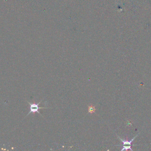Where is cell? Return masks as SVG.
Masks as SVG:
<instances>
[{
    "label": "cell",
    "mask_w": 151,
    "mask_h": 151,
    "mask_svg": "<svg viewBox=\"0 0 151 151\" xmlns=\"http://www.w3.org/2000/svg\"><path fill=\"white\" fill-rule=\"evenodd\" d=\"M138 135H137L132 140L129 141H127V140H123V139L120 138L119 137H118V138L121 140V141L122 143V145H119V146H122V150H121V151L127 150H131V151H133L132 149H131V147H132V142H133V141L134 140L135 138L138 136Z\"/></svg>",
    "instance_id": "obj_1"
},
{
    "label": "cell",
    "mask_w": 151,
    "mask_h": 151,
    "mask_svg": "<svg viewBox=\"0 0 151 151\" xmlns=\"http://www.w3.org/2000/svg\"><path fill=\"white\" fill-rule=\"evenodd\" d=\"M88 113H91V114H92V113H94L96 111V109L95 108V106H94V105H88Z\"/></svg>",
    "instance_id": "obj_3"
},
{
    "label": "cell",
    "mask_w": 151,
    "mask_h": 151,
    "mask_svg": "<svg viewBox=\"0 0 151 151\" xmlns=\"http://www.w3.org/2000/svg\"><path fill=\"white\" fill-rule=\"evenodd\" d=\"M41 101L40 102V103H38L36 104L35 103H29V102H27V103L30 105V111L29 112V113L27 114V116H28L30 113H33L34 114H35V113H38L39 114H40V113L39 111V109H48V108H47V107H39V105L41 103Z\"/></svg>",
    "instance_id": "obj_2"
}]
</instances>
